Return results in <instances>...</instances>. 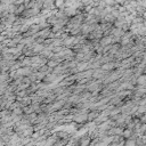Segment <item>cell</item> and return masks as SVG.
Returning <instances> with one entry per match:
<instances>
[{
  "label": "cell",
  "instance_id": "6da1fadb",
  "mask_svg": "<svg viewBox=\"0 0 146 146\" xmlns=\"http://www.w3.org/2000/svg\"><path fill=\"white\" fill-rule=\"evenodd\" d=\"M5 40H6V36L3 34H0V42L1 41H5Z\"/></svg>",
  "mask_w": 146,
  "mask_h": 146
}]
</instances>
